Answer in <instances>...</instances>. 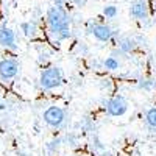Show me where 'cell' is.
I'll use <instances>...</instances> for the list:
<instances>
[{"label": "cell", "mask_w": 156, "mask_h": 156, "mask_svg": "<svg viewBox=\"0 0 156 156\" xmlns=\"http://www.w3.org/2000/svg\"><path fill=\"white\" fill-rule=\"evenodd\" d=\"M0 101H2V90H0Z\"/></svg>", "instance_id": "20"}, {"label": "cell", "mask_w": 156, "mask_h": 156, "mask_svg": "<svg viewBox=\"0 0 156 156\" xmlns=\"http://www.w3.org/2000/svg\"><path fill=\"white\" fill-rule=\"evenodd\" d=\"M72 2H73L76 6H83V5L86 3V0H72Z\"/></svg>", "instance_id": "17"}, {"label": "cell", "mask_w": 156, "mask_h": 156, "mask_svg": "<svg viewBox=\"0 0 156 156\" xmlns=\"http://www.w3.org/2000/svg\"><path fill=\"white\" fill-rule=\"evenodd\" d=\"M117 48H119L120 53H129V51H133L136 48V41L133 37L129 36H122L117 39Z\"/></svg>", "instance_id": "9"}, {"label": "cell", "mask_w": 156, "mask_h": 156, "mask_svg": "<svg viewBox=\"0 0 156 156\" xmlns=\"http://www.w3.org/2000/svg\"><path fill=\"white\" fill-rule=\"evenodd\" d=\"M62 83H64V72L58 66L44 69L41 72V76H39V84L44 90H53L59 87Z\"/></svg>", "instance_id": "2"}, {"label": "cell", "mask_w": 156, "mask_h": 156, "mask_svg": "<svg viewBox=\"0 0 156 156\" xmlns=\"http://www.w3.org/2000/svg\"><path fill=\"white\" fill-rule=\"evenodd\" d=\"M45 20L50 36L56 37L61 31L70 30V16L69 12L64 9V6H50L45 12Z\"/></svg>", "instance_id": "1"}, {"label": "cell", "mask_w": 156, "mask_h": 156, "mask_svg": "<svg viewBox=\"0 0 156 156\" xmlns=\"http://www.w3.org/2000/svg\"><path fill=\"white\" fill-rule=\"evenodd\" d=\"M119 67H120V62H119V59L114 58V56H108L105 61H103V69H106V70L114 72V70H117Z\"/></svg>", "instance_id": "11"}, {"label": "cell", "mask_w": 156, "mask_h": 156, "mask_svg": "<svg viewBox=\"0 0 156 156\" xmlns=\"http://www.w3.org/2000/svg\"><path fill=\"white\" fill-rule=\"evenodd\" d=\"M44 122L48 126H53V128H59L64 125L66 122V111H64L61 106H50L44 111Z\"/></svg>", "instance_id": "5"}, {"label": "cell", "mask_w": 156, "mask_h": 156, "mask_svg": "<svg viewBox=\"0 0 156 156\" xmlns=\"http://www.w3.org/2000/svg\"><path fill=\"white\" fill-rule=\"evenodd\" d=\"M61 144H62V139H61V137H56V139H53V140H50L48 144H47V151H48L50 154L56 153L58 148L61 147Z\"/></svg>", "instance_id": "14"}, {"label": "cell", "mask_w": 156, "mask_h": 156, "mask_svg": "<svg viewBox=\"0 0 156 156\" xmlns=\"http://www.w3.org/2000/svg\"><path fill=\"white\" fill-rule=\"evenodd\" d=\"M67 0H53V5L56 6H64V3H66Z\"/></svg>", "instance_id": "16"}, {"label": "cell", "mask_w": 156, "mask_h": 156, "mask_svg": "<svg viewBox=\"0 0 156 156\" xmlns=\"http://www.w3.org/2000/svg\"><path fill=\"white\" fill-rule=\"evenodd\" d=\"M20 30H22V33H23L25 37H30V39H34L39 34V27H37L36 20L22 22L20 23Z\"/></svg>", "instance_id": "10"}, {"label": "cell", "mask_w": 156, "mask_h": 156, "mask_svg": "<svg viewBox=\"0 0 156 156\" xmlns=\"http://www.w3.org/2000/svg\"><path fill=\"white\" fill-rule=\"evenodd\" d=\"M87 31L90 34H94L95 39L101 42H108L112 39V36H115V31L106 23H100V22H89L87 23Z\"/></svg>", "instance_id": "4"}, {"label": "cell", "mask_w": 156, "mask_h": 156, "mask_svg": "<svg viewBox=\"0 0 156 156\" xmlns=\"http://www.w3.org/2000/svg\"><path fill=\"white\" fill-rule=\"evenodd\" d=\"M151 8H153V12H154V16H156V0H153V3H151Z\"/></svg>", "instance_id": "19"}, {"label": "cell", "mask_w": 156, "mask_h": 156, "mask_svg": "<svg viewBox=\"0 0 156 156\" xmlns=\"http://www.w3.org/2000/svg\"><path fill=\"white\" fill-rule=\"evenodd\" d=\"M154 84L156 83L153 80H150V78H140V80L137 81V87L142 89V90H153Z\"/></svg>", "instance_id": "13"}, {"label": "cell", "mask_w": 156, "mask_h": 156, "mask_svg": "<svg viewBox=\"0 0 156 156\" xmlns=\"http://www.w3.org/2000/svg\"><path fill=\"white\" fill-rule=\"evenodd\" d=\"M103 16H105L106 19H114L117 16V6L114 5H106L105 8H103Z\"/></svg>", "instance_id": "15"}, {"label": "cell", "mask_w": 156, "mask_h": 156, "mask_svg": "<svg viewBox=\"0 0 156 156\" xmlns=\"http://www.w3.org/2000/svg\"><path fill=\"white\" fill-rule=\"evenodd\" d=\"M106 112L112 117H120L128 111V101L123 95H114L105 103Z\"/></svg>", "instance_id": "6"}, {"label": "cell", "mask_w": 156, "mask_h": 156, "mask_svg": "<svg viewBox=\"0 0 156 156\" xmlns=\"http://www.w3.org/2000/svg\"><path fill=\"white\" fill-rule=\"evenodd\" d=\"M145 122L150 128L156 129V108H150L145 114Z\"/></svg>", "instance_id": "12"}, {"label": "cell", "mask_w": 156, "mask_h": 156, "mask_svg": "<svg viewBox=\"0 0 156 156\" xmlns=\"http://www.w3.org/2000/svg\"><path fill=\"white\" fill-rule=\"evenodd\" d=\"M19 61L16 58H3L0 59V81L9 84L19 73Z\"/></svg>", "instance_id": "3"}, {"label": "cell", "mask_w": 156, "mask_h": 156, "mask_svg": "<svg viewBox=\"0 0 156 156\" xmlns=\"http://www.w3.org/2000/svg\"><path fill=\"white\" fill-rule=\"evenodd\" d=\"M0 45L8 50H17V37L16 33L6 25L0 27Z\"/></svg>", "instance_id": "7"}, {"label": "cell", "mask_w": 156, "mask_h": 156, "mask_svg": "<svg viewBox=\"0 0 156 156\" xmlns=\"http://www.w3.org/2000/svg\"><path fill=\"white\" fill-rule=\"evenodd\" d=\"M98 156H114V154H112V153H109V151H105V150H103Z\"/></svg>", "instance_id": "18"}, {"label": "cell", "mask_w": 156, "mask_h": 156, "mask_svg": "<svg viewBox=\"0 0 156 156\" xmlns=\"http://www.w3.org/2000/svg\"><path fill=\"white\" fill-rule=\"evenodd\" d=\"M129 16L136 20H147L148 19V5L145 0H134L129 8Z\"/></svg>", "instance_id": "8"}]
</instances>
